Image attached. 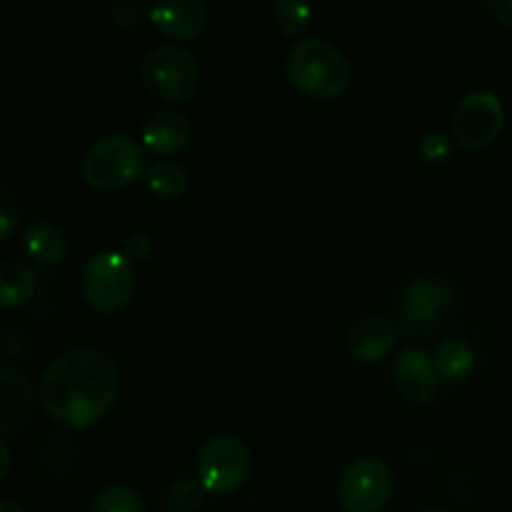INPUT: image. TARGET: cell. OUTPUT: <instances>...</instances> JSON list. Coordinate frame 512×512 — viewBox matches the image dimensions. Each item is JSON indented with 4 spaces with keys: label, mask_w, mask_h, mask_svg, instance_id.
Instances as JSON below:
<instances>
[{
    "label": "cell",
    "mask_w": 512,
    "mask_h": 512,
    "mask_svg": "<svg viewBox=\"0 0 512 512\" xmlns=\"http://www.w3.org/2000/svg\"><path fill=\"white\" fill-rule=\"evenodd\" d=\"M90 512H145V505L130 485L115 483L95 495Z\"/></svg>",
    "instance_id": "d6986e66"
},
{
    "label": "cell",
    "mask_w": 512,
    "mask_h": 512,
    "mask_svg": "<svg viewBox=\"0 0 512 512\" xmlns=\"http://www.w3.org/2000/svg\"><path fill=\"white\" fill-rule=\"evenodd\" d=\"M203 483L193 478H178L165 490V505L170 512H198L203 508Z\"/></svg>",
    "instance_id": "44dd1931"
},
{
    "label": "cell",
    "mask_w": 512,
    "mask_h": 512,
    "mask_svg": "<svg viewBox=\"0 0 512 512\" xmlns=\"http://www.w3.org/2000/svg\"><path fill=\"white\" fill-rule=\"evenodd\" d=\"M110 23L118 25V28H135L145 20V15L150 18V8H145V3L140 0H115L110 5Z\"/></svg>",
    "instance_id": "7402d4cb"
},
{
    "label": "cell",
    "mask_w": 512,
    "mask_h": 512,
    "mask_svg": "<svg viewBox=\"0 0 512 512\" xmlns=\"http://www.w3.org/2000/svg\"><path fill=\"white\" fill-rule=\"evenodd\" d=\"M125 255H128L133 263L138 260H148L150 253H153V240H150L148 233H133L128 240H125Z\"/></svg>",
    "instance_id": "d4e9b609"
},
{
    "label": "cell",
    "mask_w": 512,
    "mask_h": 512,
    "mask_svg": "<svg viewBox=\"0 0 512 512\" xmlns=\"http://www.w3.org/2000/svg\"><path fill=\"white\" fill-rule=\"evenodd\" d=\"M140 80L165 103H190L200 90V65L183 45L163 43L140 58Z\"/></svg>",
    "instance_id": "3957f363"
},
{
    "label": "cell",
    "mask_w": 512,
    "mask_h": 512,
    "mask_svg": "<svg viewBox=\"0 0 512 512\" xmlns=\"http://www.w3.org/2000/svg\"><path fill=\"white\" fill-rule=\"evenodd\" d=\"M393 378L400 393L418 403H430L440 390L438 365L423 348H405L393 363Z\"/></svg>",
    "instance_id": "30bf717a"
},
{
    "label": "cell",
    "mask_w": 512,
    "mask_h": 512,
    "mask_svg": "<svg viewBox=\"0 0 512 512\" xmlns=\"http://www.w3.org/2000/svg\"><path fill=\"white\" fill-rule=\"evenodd\" d=\"M505 108L490 90H475L465 95L453 115V135L463 148H488L503 130Z\"/></svg>",
    "instance_id": "ba28073f"
},
{
    "label": "cell",
    "mask_w": 512,
    "mask_h": 512,
    "mask_svg": "<svg viewBox=\"0 0 512 512\" xmlns=\"http://www.w3.org/2000/svg\"><path fill=\"white\" fill-rule=\"evenodd\" d=\"M435 365H438V373L443 375L445 380H463L468 378L470 370H473L475 353L465 340H443L438 353H435Z\"/></svg>",
    "instance_id": "e0dca14e"
},
{
    "label": "cell",
    "mask_w": 512,
    "mask_h": 512,
    "mask_svg": "<svg viewBox=\"0 0 512 512\" xmlns=\"http://www.w3.org/2000/svg\"><path fill=\"white\" fill-rule=\"evenodd\" d=\"M143 150L128 133H110L95 140L80 160V173L85 183L98 190H120L143 173Z\"/></svg>",
    "instance_id": "277c9868"
},
{
    "label": "cell",
    "mask_w": 512,
    "mask_h": 512,
    "mask_svg": "<svg viewBox=\"0 0 512 512\" xmlns=\"http://www.w3.org/2000/svg\"><path fill=\"white\" fill-rule=\"evenodd\" d=\"M483 8L493 15V20L503 25H512V0H485Z\"/></svg>",
    "instance_id": "484cf974"
},
{
    "label": "cell",
    "mask_w": 512,
    "mask_h": 512,
    "mask_svg": "<svg viewBox=\"0 0 512 512\" xmlns=\"http://www.w3.org/2000/svg\"><path fill=\"white\" fill-rule=\"evenodd\" d=\"M250 475V453L235 435H215L198 453V480L215 495L235 493Z\"/></svg>",
    "instance_id": "8992f818"
},
{
    "label": "cell",
    "mask_w": 512,
    "mask_h": 512,
    "mask_svg": "<svg viewBox=\"0 0 512 512\" xmlns=\"http://www.w3.org/2000/svg\"><path fill=\"white\" fill-rule=\"evenodd\" d=\"M155 28L173 40H195L208 25V8L200 0H158L150 5Z\"/></svg>",
    "instance_id": "8fae6325"
},
{
    "label": "cell",
    "mask_w": 512,
    "mask_h": 512,
    "mask_svg": "<svg viewBox=\"0 0 512 512\" xmlns=\"http://www.w3.org/2000/svg\"><path fill=\"white\" fill-rule=\"evenodd\" d=\"M420 512H448V510H440V508H425V510H420Z\"/></svg>",
    "instance_id": "f1b7e54d"
},
{
    "label": "cell",
    "mask_w": 512,
    "mask_h": 512,
    "mask_svg": "<svg viewBox=\"0 0 512 512\" xmlns=\"http://www.w3.org/2000/svg\"><path fill=\"white\" fill-rule=\"evenodd\" d=\"M395 340H398V328L388 318L370 315V318L353 323L345 343H348L353 358L363 360V363H375L393 350Z\"/></svg>",
    "instance_id": "5bb4252c"
},
{
    "label": "cell",
    "mask_w": 512,
    "mask_h": 512,
    "mask_svg": "<svg viewBox=\"0 0 512 512\" xmlns=\"http://www.w3.org/2000/svg\"><path fill=\"white\" fill-rule=\"evenodd\" d=\"M118 395V365L95 348H70L55 355L38 383L43 410L68 430L90 428L113 408Z\"/></svg>",
    "instance_id": "6da1fadb"
},
{
    "label": "cell",
    "mask_w": 512,
    "mask_h": 512,
    "mask_svg": "<svg viewBox=\"0 0 512 512\" xmlns=\"http://www.w3.org/2000/svg\"><path fill=\"white\" fill-rule=\"evenodd\" d=\"M190 133H193V128H190V120L183 113L163 108L155 110L143 120L140 138H143L145 148H150L153 153L173 155L180 153L190 143Z\"/></svg>",
    "instance_id": "7c38bea8"
},
{
    "label": "cell",
    "mask_w": 512,
    "mask_h": 512,
    "mask_svg": "<svg viewBox=\"0 0 512 512\" xmlns=\"http://www.w3.org/2000/svg\"><path fill=\"white\" fill-rule=\"evenodd\" d=\"M35 405L28 378L10 365L0 368V433L10 435L30 418Z\"/></svg>",
    "instance_id": "4fadbf2b"
},
{
    "label": "cell",
    "mask_w": 512,
    "mask_h": 512,
    "mask_svg": "<svg viewBox=\"0 0 512 512\" xmlns=\"http://www.w3.org/2000/svg\"><path fill=\"white\" fill-rule=\"evenodd\" d=\"M0 453H3V470H0V478H5V475H8V468H10V450H8V443H5V440H0Z\"/></svg>",
    "instance_id": "4316f807"
},
{
    "label": "cell",
    "mask_w": 512,
    "mask_h": 512,
    "mask_svg": "<svg viewBox=\"0 0 512 512\" xmlns=\"http://www.w3.org/2000/svg\"><path fill=\"white\" fill-rule=\"evenodd\" d=\"M23 248L30 260L40 265H55L63 260L65 250H68V240L65 233L53 223H33L25 228L23 233Z\"/></svg>",
    "instance_id": "9a60e30c"
},
{
    "label": "cell",
    "mask_w": 512,
    "mask_h": 512,
    "mask_svg": "<svg viewBox=\"0 0 512 512\" xmlns=\"http://www.w3.org/2000/svg\"><path fill=\"white\" fill-rule=\"evenodd\" d=\"M145 180H148V188L153 190L158 198L165 200L180 198V195L188 190V173H185L183 165L175 163V160H158V163H153L148 168Z\"/></svg>",
    "instance_id": "ac0fdd59"
},
{
    "label": "cell",
    "mask_w": 512,
    "mask_h": 512,
    "mask_svg": "<svg viewBox=\"0 0 512 512\" xmlns=\"http://www.w3.org/2000/svg\"><path fill=\"white\" fill-rule=\"evenodd\" d=\"M270 13H273L275 25H278L285 35H298L303 33L310 25V20H313V5L300 3V0H275Z\"/></svg>",
    "instance_id": "ffe728a7"
},
{
    "label": "cell",
    "mask_w": 512,
    "mask_h": 512,
    "mask_svg": "<svg viewBox=\"0 0 512 512\" xmlns=\"http://www.w3.org/2000/svg\"><path fill=\"white\" fill-rule=\"evenodd\" d=\"M135 283L138 275L133 260L118 250H103L85 263L80 275V293L85 303L98 313H115L133 298Z\"/></svg>",
    "instance_id": "5b68a950"
},
{
    "label": "cell",
    "mask_w": 512,
    "mask_h": 512,
    "mask_svg": "<svg viewBox=\"0 0 512 512\" xmlns=\"http://www.w3.org/2000/svg\"><path fill=\"white\" fill-rule=\"evenodd\" d=\"M35 293V273L20 260H5L0 263V305L3 308H18L28 303Z\"/></svg>",
    "instance_id": "2e32d148"
},
{
    "label": "cell",
    "mask_w": 512,
    "mask_h": 512,
    "mask_svg": "<svg viewBox=\"0 0 512 512\" xmlns=\"http://www.w3.org/2000/svg\"><path fill=\"white\" fill-rule=\"evenodd\" d=\"M18 220H20L18 203H15V198L10 195V190L3 188L0 190V238L8 240Z\"/></svg>",
    "instance_id": "603a6c76"
},
{
    "label": "cell",
    "mask_w": 512,
    "mask_h": 512,
    "mask_svg": "<svg viewBox=\"0 0 512 512\" xmlns=\"http://www.w3.org/2000/svg\"><path fill=\"white\" fill-rule=\"evenodd\" d=\"M450 150H453V143H450V138L445 133H430L428 138L423 140V145H420V155H423L425 160H433V163L448 158Z\"/></svg>",
    "instance_id": "cb8c5ba5"
},
{
    "label": "cell",
    "mask_w": 512,
    "mask_h": 512,
    "mask_svg": "<svg viewBox=\"0 0 512 512\" xmlns=\"http://www.w3.org/2000/svg\"><path fill=\"white\" fill-rule=\"evenodd\" d=\"M290 85L310 98H338L353 80L350 60L325 38H300L285 58Z\"/></svg>",
    "instance_id": "7a4b0ae2"
},
{
    "label": "cell",
    "mask_w": 512,
    "mask_h": 512,
    "mask_svg": "<svg viewBox=\"0 0 512 512\" xmlns=\"http://www.w3.org/2000/svg\"><path fill=\"white\" fill-rule=\"evenodd\" d=\"M393 495V470L380 458H358L343 470L338 503L345 512H380Z\"/></svg>",
    "instance_id": "52a82bcc"
},
{
    "label": "cell",
    "mask_w": 512,
    "mask_h": 512,
    "mask_svg": "<svg viewBox=\"0 0 512 512\" xmlns=\"http://www.w3.org/2000/svg\"><path fill=\"white\" fill-rule=\"evenodd\" d=\"M0 512H28V510H25L20 503H15V500H3V503H0Z\"/></svg>",
    "instance_id": "83f0119b"
},
{
    "label": "cell",
    "mask_w": 512,
    "mask_h": 512,
    "mask_svg": "<svg viewBox=\"0 0 512 512\" xmlns=\"http://www.w3.org/2000/svg\"><path fill=\"white\" fill-rule=\"evenodd\" d=\"M453 300L455 290L448 280L435 278V275H420L403 288L398 310L410 330H433L435 325L443 323Z\"/></svg>",
    "instance_id": "9c48e42d"
}]
</instances>
